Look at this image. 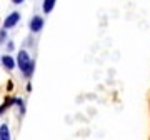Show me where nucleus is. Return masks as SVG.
I'll use <instances>...</instances> for the list:
<instances>
[{"mask_svg": "<svg viewBox=\"0 0 150 140\" xmlns=\"http://www.w3.org/2000/svg\"><path fill=\"white\" fill-rule=\"evenodd\" d=\"M5 49H7V52L10 54V52H13V50H15V43L12 42V40H7V43H5Z\"/></svg>", "mask_w": 150, "mask_h": 140, "instance_id": "obj_9", "label": "nucleus"}, {"mask_svg": "<svg viewBox=\"0 0 150 140\" xmlns=\"http://www.w3.org/2000/svg\"><path fill=\"white\" fill-rule=\"evenodd\" d=\"M0 140H12V134H10V127L7 122L0 124Z\"/></svg>", "mask_w": 150, "mask_h": 140, "instance_id": "obj_6", "label": "nucleus"}, {"mask_svg": "<svg viewBox=\"0 0 150 140\" xmlns=\"http://www.w3.org/2000/svg\"><path fill=\"white\" fill-rule=\"evenodd\" d=\"M20 18H22V13H20V12H17V10L10 12V13H8L5 18H4L2 28H5V30H10V28L17 27V23L20 22Z\"/></svg>", "mask_w": 150, "mask_h": 140, "instance_id": "obj_2", "label": "nucleus"}, {"mask_svg": "<svg viewBox=\"0 0 150 140\" xmlns=\"http://www.w3.org/2000/svg\"><path fill=\"white\" fill-rule=\"evenodd\" d=\"M25 90H27L28 93H30V92H32V83H30V82H28L27 85H25Z\"/></svg>", "mask_w": 150, "mask_h": 140, "instance_id": "obj_10", "label": "nucleus"}, {"mask_svg": "<svg viewBox=\"0 0 150 140\" xmlns=\"http://www.w3.org/2000/svg\"><path fill=\"white\" fill-rule=\"evenodd\" d=\"M55 4H57V0H43V2H42L43 13H45V15H48V13L55 8Z\"/></svg>", "mask_w": 150, "mask_h": 140, "instance_id": "obj_7", "label": "nucleus"}, {"mask_svg": "<svg viewBox=\"0 0 150 140\" xmlns=\"http://www.w3.org/2000/svg\"><path fill=\"white\" fill-rule=\"evenodd\" d=\"M0 124H2V122H0Z\"/></svg>", "mask_w": 150, "mask_h": 140, "instance_id": "obj_13", "label": "nucleus"}, {"mask_svg": "<svg viewBox=\"0 0 150 140\" xmlns=\"http://www.w3.org/2000/svg\"><path fill=\"white\" fill-rule=\"evenodd\" d=\"M0 65L7 70V72H12V70H15L17 67V62H15V57L10 54H5L0 57Z\"/></svg>", "mask_w": 150, "mask_h": 140, "instance_id": "obj_4", "label": "nucleus"}, {"mask_svg": "<svg viewBox=\"0 0 150 140\" xmlns=\"http://www.w3.org/2000/svg\"><path fill=\"white\" fill-rule=\"evenodd\" d=\"M17 69L20 70L22 77L25 78V80H30L33 75V72H35V60L30 57L27 49H20L17 52Z\"/></svg>", "mask_w": 150, "mask_h": 140, "instance_id": "obj_1", "label": "nucleus"}, {"mask_svg": "<svg viewBox=\"0 0 150 140\" xmlns=\"http://www.w3.org/2000/svg\"><path fill=\"white\" fill-rule=\"evenodd\" d=\"M43 25H45V20H43L42 15H33L28 22V30L32 33H40L43 30Z\"/></svg>", "mask_w": 150, "mask_h": 140, "instance_id": "obj_3", "label": "nucleus"}, {"mask_svg": "<svg viewBox=\"0 0 150 140\" xmlns=\"http://www.w3.org/2000/svg\"><path fill=\"white\" fill-rule=\"evenodd\" d=\"M7 40H8V30H5V28H0V45L7 43Z\"/></svg>", "mask_w": 150, "mask_h": 140, "instance_id": "obj_8", "label": "nucleus"}, {"mask_svg": "<svg viewBox=\"0 0 150 140\" xmlns=\"http://www.w3.org/2000/svg\"><path fill=\"white\" fill-rule=\"evenodd\" d=\"M13 107L18 108V115L20 117H23L25 112H27V105H25V100L22 97H13Z\"/></svg>", "mask_w": 150, "mask_h": 140, "instance_id": "obj_5", "label": "nucleus"}, {"mask_svg": "<svg viewBox=\"0 0 150 140\" xmlns=\"http://www.w3.org/2000/svg\"><path fill=\"white\" fill-rule=\"evenodd\" d=\"M25 0H12V4H15V5H22Z\"/></svg>", "mask_w": 150, "mask_h": 140, "instance_id": "obj_11", "label": "nucleus"}, {"mask_svg": "<svg viewBox=\"0 0 150 140\" xmlns=\"http://www.w3.org/2000/svg\"><path fill=\"white\" fill-rule=\"evenodd\" d=\"M12 88H13V83H12V82H8V83H7V90L10 92Z\"/></svg>", "mask_w": 150, "mask_h": 140, "instance_id": "obj_12", "label": "nucleus"}]
</instances>
